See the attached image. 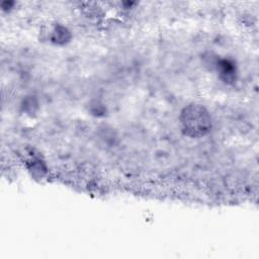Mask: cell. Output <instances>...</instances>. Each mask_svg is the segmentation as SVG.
Masks as SVG:
<instances>
[{"label":"cell","instance_id":"6da1fadb","mask_svg":"<svg viewBox=\"0 0 259 259\" xmlns=\"http://www.w3.org/2000/svg\"><path fill=\"white\" fill-rule=\"evenodd\" d=\"M180 123L183 133L191 138H199L206 135L211 128V117L208 111L201 105L190 104L186 106L180 115Z\"/></svg>","mask_w":259,"mask_h":259},{"label":"cell","instance_id":"7a4b0ae2","mask_svg":"<svg viewBox=\"0 0 259 259\" xmlns=\"http://www.w3.org/2000/svg\"><path fill=\"white\" fill-rule=\"evenodd\" d=\"M220 66L222 67V71L221 74L222 76H224L226 82L233 80L234 76H235V67L233 66V64H231L228 61H223Z\"/></svg>","mask_w":259,"mask_h":259}]
</instances>
